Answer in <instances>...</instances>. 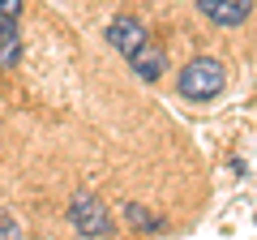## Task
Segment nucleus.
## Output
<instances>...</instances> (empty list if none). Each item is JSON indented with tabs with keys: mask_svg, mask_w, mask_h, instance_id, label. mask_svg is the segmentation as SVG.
I'll use <instances>...</instances> for the list:
<instances>
[{
	"mask_svg": "<svg viewBox=\"0 0 257 240\" xmlns=\"http://www.w3.org/2000/svg\"><path fill=\"white\" fill-rule=\"evenodd\" d=\"M223 86H227V73H223V65L214 60V56L189 60V65L180 69V77H176V90H180V99H189V103L214 99V94H223Z\"/></svg>",
	"mask_w": 257,
	"mask_h": 240,
	"instance_id": "nucleus-1",
	"label": "nucleus"
},
{
	"mask_svg": "<svg viewBox=\"0 0 257 240\" xmlns=\"http://www.w3.org/2000/svg\"><path fill=\"white\" fill-rule=\"evenodd\" d=\"M69 223H73V231L86 236V240L111 236V214H107V206H103L94 193H77L73 202H69Z\"/></svg>",
	"mask_w": 257,
	"mask_h": 240,
	"instance_id": "nucleus-2",
	"label": "nucleus"
},
{
	"mask_svg": "<svg viewBox=\"0 0 257 240\" xmlns=\"http://www.w3.org/2000/svg\"><path fill=\"white\" fill-rule=\"evenodd\" d=\"M103 35H107V43L116 47V52L124 56V60H128V56H133V52H138L142 43H150L146 26H142L138 18H111V22H107V30H103Z\"/></svg>",
	"mask_w": 257,
	"mask_h": 240,
	"instance_id": "nucleus-3",
	"label": "nucleus"
},
{
	"mask_svg": "<svg viewBox=\"0 0 257 240\" xmlns=\"http://www.w3.org/2000/svg\"><path fill=\"white\" fill-rule=\"evenodd\" d=\"M197 9H202L206 22H214V26L231 30V26H244V22H248L253 0H197Z\"/></svg>",
	"mask_w": 257,
	"mask_h": 240,
	"instance_id": "nucleus-4",
	"label": "nucleus"
},
{
	"mask_svg": "<svg viewBox=\"0 0 257 240\" xmlns=\"http://www.w3.org/2000/svg\"><path fill=\"white\" fill-rule=\"evenodd\" d=\"M128 69H133L142 82H159V77H163V69H167L163 47H159V43H142L138 52L128 56Z\"/></svg>",
	"mask_w": 257,
	"mask_h": 240,
	"instance_id": "nucleus-5",
	"label": "nucleus"
},
{
	"mask_svg": "<svg viewBox=\"0 0 257 240\" xmlns=\"http://www.w3.org/2000/svg\"><path fill=\"white\" fill-rule=\"evenodd\" d=\"M22 60V35L9 18H0V69H13Z\"/></svg>",
	"mask_w": 257,
	"mask_h": 240,
	"instance_id": "nucleus-6",
	"label": "nucleus"
},
{
	"mask_svg": "<svg viewBox=\"0 0 257 240\" xmlns=\"http://www.w3.org/2000/svg\"><path fill=\"white\" fill-rule=\"evenodd\" d=\"M124 219L133 223V227H142V231H159V227H163V219H155L142 202H128V206H124Z\"/></svg>",
	"mask_w": 257,
	"mask_h": 240,
	"instance_id": "nucleus-7",
	"label": "nucleus"
},
{
	"mask_svg": "<svg viewBox=\"0 0 257 240\" xmlns=\"http://www.w3.org/2000/svg\"><path fill=\"white\" fill-rule=\"evenodd\" d=\"M0 240H22V231H18V223H13L9 210H0Z\"/></svg>",
	"mask_w": 257,
	"mask_h": 240,
	"instance_id": "nucleus-8",
	"label": "nucleus"
},
{
	"mask_svg": "<svg viewBox=\"0 0 257 240\" xmlns=\"http://www.w3.org/2000/svg\"><path fill=\"white\" fill-rule=\"evenodd\" d=\"M22 5H26V0H0V18H9V22H18Z\"/></svg>",
	"mask_w": 257,
	"mask_h": 240,
	"instance_id": "nucleus-9",
	"label": "nucleus"
}]
</instances>
